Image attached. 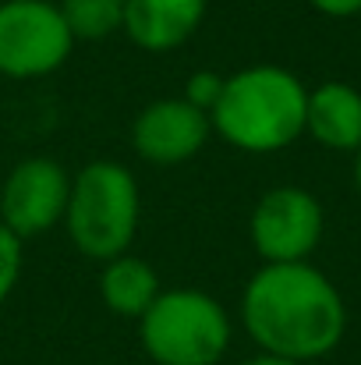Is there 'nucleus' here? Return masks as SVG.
Masks as SVG:
<instances>
[{
    "mask_svg": "<svg viewBox=\"0 0 361 365\" xmlns=\"http://www.w3.org/2000/svg\"><path fill=\"white\" fill-rule=\"evenodd\" d=\"M75 36L57 0H0V78L32 82L61 71Z\"/></svg>",
    "mask_w": 361,
    "mask_h": 365,
    "instance_id": "5",
    "label": "nucleus"
},
{
    "mask_svg": "<svg viewBox=\"0 0 361 365\" xmlns=\"http://www.w3.org/2000/svg\"><path fill=\"white\" fill-rule=\"evenodd\" d=\"M213 135L206 110L192 107L184 96H167L145 103L131 121V149L156 167H177L195 160Z\"/></svg>",
    "mask_w": 361,
    "mask_h": 365,
    "instance_id": "8",
    "label": "nucleus"
},
{
    "mask_svg": "<svg viewBox=\"0 0 361 365\" xmlns=\"http://www.w3.org/2000/svg\"><path fill=\"white\" fill-rule=\"evenodd\" d=\"M234 323L220 298L199 287H170L138 319V341L156 365H220Z\"/></svg>",
    "mask_w": 361,
    "mask_h": 365,
    "instance_id": "4",
    "label": "nucleus"
},
{
    "mask_svg": "<svg viewBox=\"0 0 361 365\" xmlns=\"http://www.w3.org/2000/svg\"><path fill=\"white\" fill-rule=\"evenodd\" d=\"M209 0H124V36L145 53L184 46L206 21Z\"/></svg>",
    "mask_w": 361,
    "mask_h": 365,
    "instance_id": "9",
    "label": "nucleus"
},
{
    "mask_svg": "<svg viewBox=\"0 0 361 365\" xmlns=\"http://www.w3.org/2000/svg\"><path fill=\"white\" fill-rule=\"evenodd\" d=\"M21 248L25 242L7 227V224H0V305L11 298V291L18 287V277H21Z\"/></svg>",
    "mask_w": 361,
    "mask_h": 365,
    "instance_id": "13",
    "label": "nucleus"
},
{
    "mask_svg": "<svg viewBox=\"0 0 361 365\" xmlns=\"http://www.w3.org/2000/svg\"><path fill=\"white\" fill-rule=\"evenodd\" d=\"M138 220H142V188L124 163L93 160L78 174H71L64 231L85 259L103 266L124 255L138 235Z\"/></svg>",
    "mask_w": 361,
    "mask_h": 365,
    "instance_id": "3",
    "label": "nucleus"
},
{
    "mask_svg": "<svg viewBox=\"0 0 361 365\" xmlns=\"http://www.w3.org/2000/svg\"><path fill=\"white\" fill-rule=\"evenodd\" d=\"M75 43H103L124 29V0H57Z\"/></svg>",
    "mask_w": 361,
    "mask_h": 365,
    "instance_id": "12",
    "label": "nucleus"
},
{
    "mask_svg": "<svg viewBox=\"0 0 361 365\" xmlns=\"http://www.w3.org/2000/svg\"><path fill=\"white\" fill-rule=\"evenodd\" d=\"M355 188H358V195H361V149L355 153Z\"/></svg>",
    "mask_w": 361,
    "mask_h": 365,
    "instance_id": "17",
    "label": "nucleus"
},
{
    "mask_svg": "<svg viewBox=\"0 0 361 365\" xmlns=\"http://www.w3.org/2000/svg\"><path fill=\"white\" fill-rule=\"evenodd\" d=\"M224 78H227V75H220V71H195V75H188V82H184V100H188L192 107L213 114V107H216V100H220V93H224Z\"/></svg>",
    "mask_w": 361,
    "mask_h": 365,
    "instance_id": "14",
    "label": "nucleus"
},
{
    "mask_svg": "<svg viewBox=\"0 0 361 365\" xmlns=\"http://www.w3.org/2000/svg\"><path fill=\"white\" fill-rule=\"evenodd\" d=\"M308 86L280 64H248L224 78L213 135L248 156H269L305 135Z\"/></svg>",
    "mask_w": 361,
    "mask_h": 365,
    "instance_id": "2",
    "label": "nucleus"
},
{
    "mask_svg": "<svg viewBox=\"0 0 361 365\" xmlns=\"http://www.w3.org/2000/svg\"><path fill=\"white\" fill-rule=\"evenodd\" d=\"M323 202L298 185H276L262 192L248 217V238L262 262H308L323 245Z\"/></svg>",
    "mask_w": 361,
    "mask_h": 365,
    "instance_id": "6",
    "label": "nucleus"
},
{
    "mask_svg": "<svg viewBox=\"0 0 361 365\" xmlns=\"http://www.w3.org/2000/svg\"><path fill=\"white\" fill-rule=\"evenodd\" d=\"M305 135L330 153L361 149V89L351 82H319L308 89Z\"/></svg>",
    "mask_w": 361,
    "mask_h": 365,
    "instance_id": "10",
    "label": "nucleus"
},
{
    "mask_svg": "<svg viewBox=\"0 0 361 365\" xmlns=\"http://www.w3.org/2000/svg\"><path fill=\"white\" fill-rule=\"evenodd\" d=\"M159 291H163V284H159L156 269L131 252L103 262V269H100V302L114 316L142 319L149 312V305L159 298Z\"/></svg>",
    "mask_w": 361,
    "mask_h": 365,
    "instance_id": "11",
    "label": "nucleus"
},
{
    "mask_svg": "<svg viewBox=\"0 0 361 365\" xmlns=\"http://www.w3.org/2000/svg\"><path fill=\"white\" fill-rule=\"evenodd\" d=\"M71 199V170L53 156L18 160L0 185V224H7L21 242L43 238L64 224Z\"/></svg>",
    "mask_w": 361,
    "mask_h": 365,
    "instance_id": "7",
    "label": "nucleus"
},
{
    "mask_svg": "<svg viewBox=\"0 0 361 365\" xmlns=\"http://www.w3.org/2000/svg\"><path fill=\"white\" fill-rule=\"evenodd\" d=\"M312 11L326 14V18H358L361 0H308Z\"/></svg>",
    "mask_w": 361,
    "mask_h": 365,
    "instance_id": "15",
    "label": "nucleus"
},
{
    "mask_svg": "<svg viewBox=\"0 0 361 365\" xmlns=\"http://www.w3.org/2000/svg\"><path fill=\"white\" fill-rule=\"evenodd\" d=\"M241 365H298V362H287V359H276V355H255V359H244Z\"/></svg>",
    "mask_w": 361,
    "mask_h": 365,
    "instance_id": "16",
    "label": "nucleus"
},
{
    "mask_svg": "<svg viewBox=\"0 0 361 365\" xmlns=\"http://www.w3.org/2000/svg\"><path fill=\"white\" fill-rule=\"evenodd\" d=\"M238 316L262 355L298 365L326 359L347 334L344 294L312 262H262L241 291Z\"/></svg>",
    "mask_w": 361,
    "mask_h": 365,
    "instance_id": "1",
    "label": "nucleus"
}]
</instances>
